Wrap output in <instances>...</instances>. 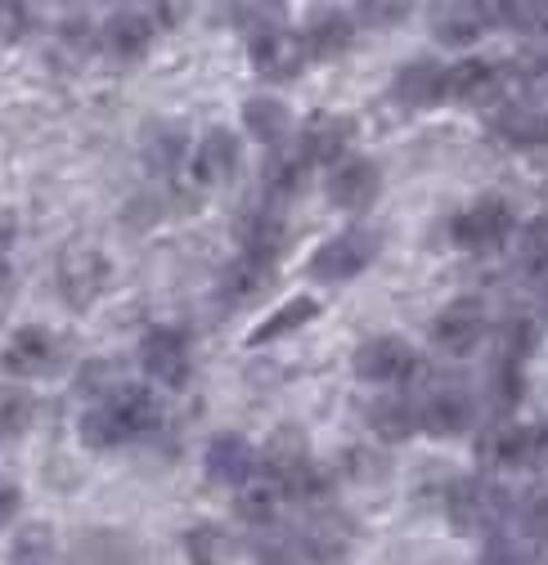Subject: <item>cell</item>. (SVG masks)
I'll return each instance as SVG.
<instances>
[{
  "instance_id": "1",
  "label": "cell",
  "mask_w": 548,
  "mask_h": 565,
  "mask_svg": "<svg viewBox=\"0 0 548 565\" xmlns=\"http://www.w3.org/2000/svg\"><path fill=\"white\" fill-rule=\"evenodd\" d=\"M162 427V408L145 386H122L113 399L91 404L82 413V445L86 449H113L122 440H140Z\"/></svg>"
},
{
  "instance_id": "2",
  "label": "cell",
  "mask_w": 548,
  "mask_h": 565,
  "mask_svg": "<svg viewBox=\"0 0 548 565\" xmlns=\"http://www.w3.org/2000/svg\"><path fill=\"white\" fill-rule=\"evenodd\" d=\"M445 516L459 534H482L491 530V539L499 534L504 516H508V493L495 480L482 476H459L445 489Z\"/></svg>"
},
{
  "instance_id": "3",
  "label": "cell",
  "mask_w": 548,
  "mask_h": 565,
  "mask_svg": "<svg viewBox=\"0 0 548 565\" xmlns=\"http://www.w3.org/2000/svg\"><path fill=\"white\" fill-rule=\"evenodd\" d=\"M54 282H59V297L67 301V310H91L108 288V256L99 247H86V243L63 247Z\"/></svg>"
},
{
  "instance_id": "4",
  "label": "cell",
  "mask_w": 548,
  "mask_h": 565,
  "mask_svg": "<svg viewBox=\"0 0 548 565\" xmlns=\"http://www.w3.org/2000/svg\"><path fill=\"white\" fill-rule=\"evenodd\" d=\"M476 454L499 471H535L548 462V427L544 422H526V427L508 422V427H495L482 445H476Z\"/></svg>"
},
{
  "instance_id": "5",
  "label": "cell",
  "mask_w": 548,
  "mask_h": 565,
  "mask_svg": "<svg viewBox=\"0 0 548 565\" xmlns=\"http://www.w3.org/2000/svg\"><path fill=\"white\" fill-rule=\"evenodd\" d=\"M378 247H382V238L373 230H365V225L341 230L337 238H328L324 247H315L310 278H319V282H347V278H356V274H365L373 265Z\"/></svg>"
},
{
  "instance_id": "6",
  "label": "cell",
  "mask_w": 548,
  "mask_h": 565,
  "mask_svg": "<svg viewBox=\"0 0 548 565\" xmlns=\"http://www.w3.org/2000/svg\"><path fill=\"white\" fill-rule=\"evenodd\" d=\"M310 467H315V458H310V440H306L302 427H274L270 431V440L261 449V471H265V480L274 489L293 499Z\"/></svg>"
},
{
  "instance_id": "7",
  "label": "cell",
  "mask_w": 548,
  "mask_h": 565,
  "mask_svg": "<svg viewBox=\"0 0 548 565\" xmlns=\"http://www.w3.org/2000/svg\"><path fill=\"white\" fill-rule=\"evenodd\" d=\"M513 234V206L504 198H476L450 221V238L467 252H491Z\"/></svg>"
},
{
  "instance_id": "8",
  "label": "cell",
  "mask_w": 548,
  "mask_h": 565,
  "mask_svg": "<svg viewBox=\"0 0 548 565\" xmlns=\"http://www.w3.org/2000/svg\"><path fill=\"white\" fill-rule=\"evenodd\" d=\"M351 369H356L360 382H378V386L382 382H409L414 369H419V355H414V345H409L404 337L382 332V337H369V341L356 345Z\"/></svg>"
},
{
  "instance_id": "9",
  "label": "cell",
  "mask_w": 548,
  "mask_h": 565,
  "mask_svg": "<svg viewBox=\"0 0 548 565\" xmlns=\"http://www.w3.org/2000/svg\"><path fill=\"white\" fill-rule=\"evenodd\" d=\"M140 364H145V373H149L154 382H162V386L180 391V386L189 382V369H193L185 328H171V323L149 328V332H145V341H140Z\"/></svg>"
},
{
  "instance_id": "10",
  "label": "cell",
  "mask_w": 548,
  "mask_h": 565,
  "mask_svg": "<svg viewBox=\"0 0 548 565\" xmlns=\"http://www.w3.org/2000/svg\"><path fill=\"white\" fill-rule=\"evenodd\" d=\"M486 337V306L482 297H454L436 319H432V341L445 355H472Z\"/></svg>"
},
{
  "instance_id": "11",
  "label": "cell",
  "mask_w": 548,
  "mask_h": 565,
  "mask_svg": "<svg viewBox=\"0 0 548 565\" xmlns=\"http://www.w3.org/2000/svg\"><path fill=\"white\" fill-rule=\"evenodd\" d=\"M247 58L256 67V77H265V82H293L306 67L310 54H306V36H297L288 28H274V32L252 36Z\"/></svg>"
},
{
  "instance_id": "12",
  "label": "cell",
  "mask_w": 548,
  "mask_h": 565,
  "mask_svg": "<svg viewBox=\"0 0 548 565\" xmlns=\"http://www.w3.org/2000/svg\"><path fill=\"white\" fill-rule=\"evenodd\" d=\"M378 193H382V171L373 158H347L328 175V202L337 211H351V216L369 211L378 202Z\"/></svg>"
},
{
  "instance_id": "13",
  "label": "cell",
  "mask_w": 548,
  "mask_h": 565,
  "mask_svg": "<svg viewBox=\"0 0 548 565\" xmlns=\"http://www.w3.org/2000/svg\"><path fill=\"white\" fill-rule=\"evenodd\" d=\"M59 364V337L41 323H28L10 337L6 355H0V369L10 377H45Z\"/></svg>"
},
{
  "instance_id": "14",
  "label": "cell",
  "mask_w": 548,
  "mask_h": 565,
  "mask_svg": "<svg viewBox=\"0 0 548 565\" xmlns=\"http://www.w3.org/2000/svg\"><path fill=\"white\" fill-rule=\"evenodd\" d=\"M351 139H356V126L351 117H341V113H310L306 126H302V139H297V149L306 153V162H347V149H351Z\"/></svg>"
},
{
  "instance_id": "15",
  "label": "cell",
  "mask_w": 548,
  "mask_h": 565,
  "mask_svg": "<svg viewBox=\"0 0 548 565\" xmlns=\"http://www.w3.org/2000/svg\"><path fill=\"white\" fill-rule=\"evenodd\" d=\"M239 243H243V256H252V260H265V265L280 260L284 247H288V221H284L280 202L252 206L239 221Z\"/></svg>"
},
{
  "instance_id": "16",
  "label": "cell",
  "mask_w": 548,
  "mask_h": 565,
  "mask_svg": "<svg viewBox=\"0 0 548 565\" xmlns=\"http://www.w3.org/2000/svg\"><path fill=\"white\" fill-rule=\"evenodd\" d=\"M356 547V521L347 512H319L302 530V552L315 565H341Z\"/></svg>"
},
{
  "instance_id": "17",
  "label": "cell",
  "mask_w": 548,
  "mask_h": 565,
  "mask_svg": "<svg viewBox=\"0 0 548 565\" xmlns=\"http://www.w3.org/2000/svg\"><path fill=\"white\" fill-rule=\"evenodd\" d=\"M202 467H208V480H217L225 489H243V484H252L261 458H256V449L239 431H221V436H212Z\"/></svg>"
},
{
  "instance_id": "18",
  "label": "cell",
  "mask_w": 548,
  "mask_h": 565,
  "mask_svg": "<svg viewBox=\"0 0 548 565\" xmlns=\"http://www.w3.org/2000/svg\"><path fill=\"white\" fill-rule=\"evenodd\" d=\"M158 36V19L154 10H113L108 23H104V50L113 58H145L149 45Z\"/></svg>"
},
{
  "instance_id": "19",
  "label": "cell",
  "mask_w": 548,
  "mask_h": 565,
  "mask_svg": "<svg viewBox=\"0 0 548 565\" xmlns=\"http://www.w3.org/2000/svg\"><path fill=\"white\" fill-rule=\"evenodd\" d=\"M189 171L198 184H230L234 171H239V135L217 126L198 139V149L189 158Z\"/></svg>"
},
{
  "instance_id": "20",
  "label": "cell",
  "mask_w": 548,
  "mask_h": 565,
  "mask_svg": "<svg viewBox=\"0 0 548 565\" xmlns=\"http://www.w3.org/2000/svg\"><path fill=\"white\" fill-rule=\"evenodd\" d=\"M504 73L486 58H459L445 73V99L454 104H495L504 90Z\"/></svg>"
},
{
  "instance_id": "21",
  "label": "cell",
  "mask_w": 548,
  "mask_h": 565,
  "mask_svg": "<svg viewBox=\"0 0 548 565\" xmlns=\"http://www.w3.org/2000/svg\"><path fill=\"white\" fill-rule=\"evenodd\" d=\"M445 73L450 67H441L436 58H414L404 63L396 73V99L404 108H432L445 99Z\"/></svg>"
},
{
  "instance_id": "22",
  "label": "cell",
  "mask_w": 548,
  "mask_h": 565,
  "mask_svg": "<svg viewBox=\"0 0 548 565\" xmlns=\"http://www.w3.org/2000/svg\"><path fill=\"white\" fill-rule=\"evenodd\" d=\"M419 422L423 431L436 436V440H450V436H463L472 422H476V408L463 391H436L428 404H419Z\"/></svg>"
},
{
  "instance_id": "23",
  "label": "cell",
  "mask_w": 548,
  "mask_h": 565,
  "mask_svg": "<svg viewBox=\"0 0 548 565\" xmlns=\"http://www.w3.org/2000/svg\"><path fill=\"white\" fill-rule=\"evenodd\" d=\"M243 130L256 139V145L280 149L288 139V130H293V108L284 99H274V95H252L243 104Z\"/></svg>"
},
{
  "instance_id": "24",
  "label": "cell",
  "mask_w": 548,
  "mask_h": 565,
  "mask_svg": "<svg viewBox=\"0 0 548 565\" xmlns=\"http://www.w3.org/2000/svg\"><path fill=\"white\" fill-rule=\"evenodd\" d=\"M365 422H369V431L387 445H400L409 440L414 431H423V422H419V404H409V399H396V395H382L365 408Z\"/></svg>"
},
{
  "instance_id": "25",
  "label": "cell",
  "mask_w": 548,
  "mask_h": 565,
  "mask_svg": "<svg viewBox=\"0 0 548 565\" xmlns=\"http://www.w3.org/2000/svg\"><path fill=\"white\" fill-rule=\"evenodd\" d=\"M486 28H491L486 6H467V0H454V6H436V10H432V32H436V41L459 45V50L472 45Z\"/></svg>"
},
{
  "instance_id": "26",
  "label": "cell",
  "mask_w": 548,
  "mask_h": 565,
  "mask_svg": "<svg viewBox=\"0 0 548 565\" xmlns=\"http://www.w3.org/2000/svg\"><path fill=\"white\" fill-rule=\"evenodd\" d=\"M351 41H356V19L351 14H337V10L315 14L310 28H306V54L319 58V63L341 58V54L351 50Z\"/></svg>"
},
{
  "instance_id": "27",
  "label": "cell",
  "mask_w": 548,
  "mask_h": 565,
  "mask_svg": "<svg viewBox=\"0 0 548 565\" xmlns=\"http://www.w3.org/2000/svg\"><path fill=\"white\" fill-rule=\"evenodd\" d=\"M491 130L504 139V145H513V149H535V145H544V139H548V113L526 108V104H504L495 113Z\"/></svg>"
},
{
  "instance_id": "28",
  "label": "cell",
  "mask_w": 548,
  "mask_h": 565,
  "mask_svg": "<svg viewBox=\"0 0 548 565\" xmlns=\"http://www.w3.org/2000/svg\"><path fill=\"white\" fill-rule=\"evenodd\" d=\"M270 282H274V265L252 260V256H239V260H230L225 274H221V297H225L230 306H247V301H256V297L270 288Z\"/></svg>"
},
{
  "instance_id": "29",
  "label": "cell",
  "mask_w": 548,
  "mask_h": 565,
  "mask_svg": "<svg viewBox=\"0 0 548 565\" xmlns=\"http://www.w3.org/2000/svg\"><path fill=\"white\" fill-rule=\"evenodd\" d=\"M319 319V301L315 297H293V301H284L274 315H265L256 328H252V337H247V345H270V341H280V337H293V332H302L306 323H315Z\"/></svg>"
},
{
  "instance_id": "30",
  "label": "cell",
  "mask_w": 548,
  "mask_h": 565,
  "mask_svg": "<svg viewBox=\"0 0 548 565\" xmlns=\"http://www.w3.org/2000/svg\"><path fill=\"white\" fill-rule=\"evenodd\" d=\"M306 175H310L306 153H302V149H280V153L265 162L261 184H265L270 202H284V198H297V193L306 189Z\"/></svg>"
},
{
  "instance_id": "31",
  "label": "cell",
  "mask_w": 548,
  "mask_h": 565,
  "mask_svg": "<svg viewBox=\"0 0 548 565\" xmlns=\"http://www.w3.org/2000/svg\"><path fill=\"white\" fill-rule=\"evenodd\" d=\"M280 499H284V493L261 476V480H252V484L239 489L234 512H239L247 525H274V521H280Z\"/></svg>"
},
{
  "instance_id": "32",
  "label": "cell",
  "mask_w": 548,
  "mask_h": 565,
  "mask_svg": "<svg viewBox=\"0 0 548 565\" xmlns=\"http://www.w3.org/2000/svg\"><path fill=\"white\" fill-rule=\"evenodd\" d=\"M185 552H189V565H234V543L217 525H193L185 534Z\"/></svg>"
},
{
  "instance_id": "33",
  "label": "cell",
  "mask_w": 548,
  "mask_h": 565,
  "mask_svg": "<svg viewBox=\"0 0 548 565\" xmlns=\"http://www.w3.org/2000/svg\"><path fill=\"white\" fill-rule=\"evenodd\" d=\"M36 417V399L14 386V382H0V440H19Z\"/></svg>"
},
{
  "instance_id": "34",
  "label": "cell",
  "mask_w": 548,
  "mask_h": 565,
  "mask_svg": "<svg viewBox=\"0 0 548 565\" xmlns=\"http://www.w3.org/2000/svg\"><path fill=\"white\" fill-rule=\"evenodd\" d=\"M535 350H539V323L530 315L508 319L504 332H499V364H517L521 369L535 355Z\"/></svg>"
},
{
  "instance_id": "35",
  "label": "cell",
  "mask_w": 548,
  "mask_h": 565,
  "mask_svg": "<svg viewBox=\"0 0 548 565\" xmlns=\"http://www.w3.org/2000/svg\"><path fill=\"white\" fill-rule=\"evenodd\" d=\"M122 364L117 360H86L82 373H77V395H86L91 404H104L122 391Z\"/></svg>"
},
{
  "instance_id": "36",
  "label": "cell",
  "mask_w": 548,
  "mask_h": 565,
  "mask_svg": "<svg viewBox=\"0 0 548 565\" xmlns=\"http://www.w3.org/2000/svg\"><path fill=\"white\" fill-rule=\"evenodd\" d=\"M145 149H149V162L167 171L176 158H185V130L176 121H158L145 130Z\"/></svg>"
},
{
  "instance_id": "37",
  "label": "cell",
  "mask_w": 548,
  "mask_h": 565,
  "mask_svg": "<svg viewBox=\"0 0 548 565\" xmlns=\"http://www.w3.org/2000/svg\"><path fill=\"white\" fill-rule=\"evenodd\" d=\"M517 260L526 269H548V216H535L517 230Z\"/></svg>"
},
{
  "instance_id": "38",
  "label": "cell",
  "mask_w": 548,
  "mask_h": 565,
  "mask_svg": "<svg viewBox=\"0 0 548 565\" xmlns=\"http://www.w3.org/2000/svg\"><path fill=\"white\" fill-rule=\"evenodd\" d=\"M50 552H54V534H50L45 525H28V530H19V539H14L10 565H50Z\"/></svg>"
},
{
  "instance_id": "39",
  "label": "cell",
  "mask_w": 548,
  "mask_h": 565,
  "mask_svg": "<svg viewBox=\"0 0 548 565\" xmlns=\"http://www.w3.org/2000/svg\"><path fill=\"white\" fill-rule=\"evenodd\" d=\"M521 530H526V539L530 543H539V547H548V489H539V493H530V499L521 503Z\"/></svg>"
},
{
  "instance_id": "40",
  "label": "cell",
  "mask_w": 548,
  "mask_h": 565,
  "mask_svg": "<svg viewBox=\"0 0 548 565\" xmlns=\"http://www.w3.org/2000/svg\"><path fill=\"white\" fill-rule=\"evenodd\" d=\"M521 391H526V382H521V369H517V364H495V382H491V395H495V404H499L504 413H508V408H517Z\"/></svg>"
},
{
  "instance_id": "41",
  "label": "cell",
  "mask_w": 548,
  "mask_h": 565,
  "mask_svg": "<svg viewBox=\"0 0 548 565\" xmlns=\"http://www.w3.org/2000/svg\"><path fill=\"white\" fill-rule=\"evenodd\" d=\"M73 565H140V556H135V552H126L117 539H108V552H86V543L77 547V561Z\"/></svg>"
},
{
  "instance_id": "42",
  "label": "cell",
  "mask_w": 548,
  "mask_h": 565,
  "mask_svg": "<svg viewBox=\"0 0 548 565\" xmlns=\"http://www.w3.org/2000/svg\"><path fill=\"white\" fill-rule=\"evenodd\" d=\"M360 14V23H369V28H396V23H404V14H409V6H391V0H378V6H360L356 10Z\"/></svg>"
},
{
  "instance_id": "43",
  "label": "cell",
  "mask_w": 548,
  "mask_h": 565,
  "mask_svg": "<svg viewBox=\"0 0 548 565\" xmlns=\"http://www.w3.org/2000/svg\"><path fill=\"white\" fill-rule=\"evenodd\" d=\"M482 565H526V556L517 552V543H508L504 534H495L482 552Z\"/></svg>"
},
{
  "instance_id": "44",
  "label": "cell",
  "mask_w": 548,
  "mask_h": 565,
  "mask_svg": "<svg viewBox=\"0 0 548 565\" xmlns=\"http://www.w3.org/2000/svg\"><path fill=\"white\" fill-rule=\"evenodd\" d=\"M19 512H23V489H19L14 480L0 476V530L14 525V516H19Z\"/></svg>"
},
{
  "instance_id": "45",
  "label": "cell",
  "mask_w": 548,
  "mask_h": 565,
  "mask_svg": "<svg viewBox=\"0 0 548 565\" xmlns=\"http://www.w3.org/2000/svg\"><path fill=\"white\" fill-rule=\"evenodd\" d=\"M14 234H19V216L14 211H0V247L14 243Z\"/></svg>"
},
{
  "instance_id": "46",
  "label": "cell",
  "mask_w": 548,
  "mask_h": 565,
  "mask_svg": "<svg viewBox=\"0 0 548 565\" xmlns=\"http://www.w3.org/2000/svg\"><path fill=\"white\" fill-rule=\"evenodd\" d=\"M185 10H189V6H158L154 14H158V23H162V28H176V23L185 19Z\"/></svg>"
},
{
  "instance_id": "47",
  "label": "cell",
  "mask_w": 548,
  "mask_h": 565,
  "mask_svg": "<svg viewBox=\"0 0 548 565\" xmlns=\"http://www.w3.org/2000/svg\"><path fill=\"white\" fill-rule=\"evenodd\" d=\"M256 565H297V561H293L288 552H265V556H261Z\"/></svg>"
},
{
  "instance_id": "48",
  "label": "cell",
  "mask_w": 548,
  "mask_h": 565,
  "mask_svg": "<svg viewBox=\"0 0 548 565\" xmlns=\"http://www.w3.org/2000/svg\"><path fill=\"white\" fill-rule=\"evenodd\" d=\"M10 282H14V274H10L6 256H0V297H6V292H10Z\"/></svg>"
}]
</instances>
